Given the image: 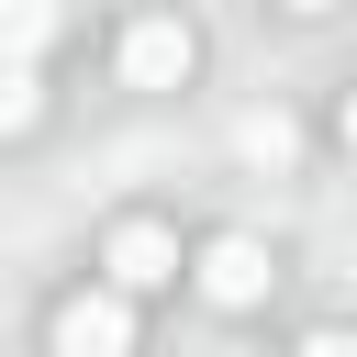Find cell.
<instances>
[{
  "label": "cell",
  "instance_id": "10",
  "mask_svg": "<svg viewBox=\"0 0 357 357\" xmlns=\"http://www.w3.org/2000/svg\"><path fill=\"white\" fill-rule=\"evenodd\" d=\"M279 11H301V22H324V11H335V0H279Z\"/></svg>",
  "mask_w": 357,
  "mask_h": 357
},
{
  "label": "cell",
  "instance_id": "1",
  "mask_svg": "<svg viewBox=\"0 0 357 357\" xmlns=\"http://www.w3.org/2000/svg\"><path fill=\"white\" fill-rule=\"evenodd\" d=\"M167 279H178V234H167L156 212H123V223L100 234V290L145 301V290H167Z\"/></svg>",
  "mask_w": 357,
  "mask_h": 357
},
{
  "label": "cell",
  "instance_id": "3",
  "mask_svg": "<svg viewBox=\"0 0 357 357\" xmlns=\"http://www.w3.org/2000/svg\"><path fill=\"white\" fill-rule=\"evenodd\" d=\"M190 279H201V301H212V312H257V301L279 290V257H268L257 234H212V245L190 257Z\"/></svg>",
  "mask_w": 357,
  "mask_h": 357
},
{
  "label": "cell",
  "instance_id": "8",
  "mask_svg": "<svg viewBox=\"0 0 357 357\" xmlns=\"http://www.w3.org/2000/svg\"><path fill=\"white\" fill-rule=\"evenodd\" d=\"M290 357H357V335H346V324H312V335H301Z\"/></svg>",
  "mask_w": 357,
  "mask_h": 357
},
{
  "label": "cell",
  "instance_id": "6",
  "mask_svg": "<svg viewBox=\"0 0 357 357\" xmlns=\"http://www.w3.org/2000/svg\"><path fill=\"white\" fill-rule=\"evenodd\" d=\"M234 145H245L257 167H290V145H301V134H290L279 112H245V134H234Z\"/></svg>",
  "mask_w": 357,
  "mask_h": 357
},
{
  "label": "cell",
  "instance_id": "4",
  "mask_svg": "<svg viewBox=\"0 0 357 357\" xmlns=\"http://www.w3.org/2000/svg\"><path fill=\"white\" fill-rule=\"evenodd\" d=\"M190 67H201V33L178 11H134L123 22V89H178Z\"/></svg>",
  "mask_w": 357,
  "mask_h": 357
},
{
  "label": "cell",
  "instance_id": "2",
  "mask_svg": "<svg viewBox=\"0 0 357 357\" xmlns=\"http://www.w3.org/2000/svg\"><path fill=\"white\" fill-rule=\"evenodd\" d=\"M45 357H134V301L123 290H67L45 312Z\"/></svg>",
  "mask_w": 357,
  "mask_h": 357
},
{
  "label": "cell",
  "instance_id": "7",
  "mask_svg": "<svg viewBox=\"0 0 357 357\" xmlns=\"http://www.w3.org/2000/svg\"><path fill=\"white\" fill-rule=\"evenodd\" d=\"M33 112H45L33 67H0V134H33Z\"/></svg>",
  "mask_w": 357,
  "mask_h": 357
},
{
  "label": "cell",
  "instance_id": "5",
  "mask_svg": "<svg viewBox=\"0 0 357 357\" xmlns=\"http://www.w3.org/2000/svg\"><path fill=\"white\" fill-rule=\"evenodd\" d=\"M56 22H67L56 0H0V67H33L56 45Z\"/></svg>",
  "mask_w": 357,
  "mask_h": 357
},
{
  "label": "cell",
  "instance_id": "9",
  "mask_svg": "<svg viewBox=\"0 0 357 357\" xmlns=\"http://www.w3.org/2000/svg\"><path fill=\"white\" fill-rule=\"evenodd\" d=\"M335 145L357 156V78H346V100H335Z\"/></svg>",
  "mask_w": 357,
  "mask_h": 357
}]
</instances>
